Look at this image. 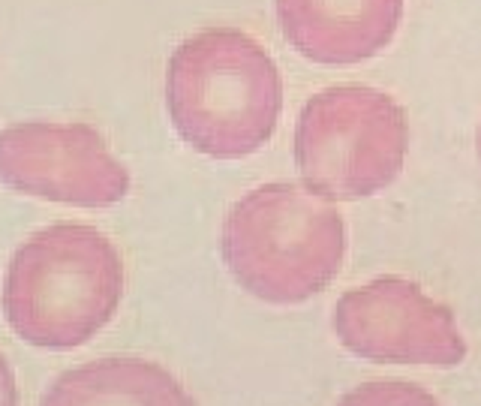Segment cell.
<instances>
[{
	"mask_svg": "<svg viewBox=\"0 0 481 406\" xmlns=\"http://www.w3.org/2000/svg\"><path fill=\"white\" fill-rule=\"evenodd\" d=\"M0 406H18V388H15V373L9 361L0 355Z\"/></svg>",
	"mask_w": 481,
	"mask_h": 406,
	"instance_id": "obj_10",
	"label": "cell"
},
{
	"mask_svg": "<svg viewBox=\"0 0 481 406\" xmlns=\"http://www.w3.org/2000/svg\"><path fill=\"white\" fill-rule=\"evenodd\" d=\"M39 406H196L166 367L145 358H100L51 382Z\"/></svg>",
	"mask_w": 481,
	"mask_h": 406,
	"instance_id": "obj_8",
	"label": "cell"
},
{
	"mask_svg": "<svg viewBox=\"0 0 481 406\" xmlns=\"http://www.w3.org/2000/svg\"><path fill=\"white\" fill-rule=\"evenodd\" d=\"M346 226L307 184H262L223 220V259L241 289L268 304H301L340 274Z\"/></svg>",
	"mask_w": 481,
	"mask_h": 406,
	"instance_id": "obj_3",
	"label": "cell"
},
{
	"mask_svg": "<svg viewBox=\"0 0 481 406\" xmlns=\"http://www.w3.org/2000/svg\"><path fill=\"white\" fill-rule=\"evenodd\" d=\"M274 6L292 48L331 67L379 55L403 21V0H274Z\"/></svg>",
	"mask_w": 481,
	"mask_h": 406,
	"instance_id": "obj_7",
	"label": "cell"
},
{
	"mask_svg": "<svg viewBox=\"0 0 481 406\" xmlns=\"http://www.w3.org/2000/svg\"><path fill=\"white\" fill-rule=\"evenodd\" d=\"M175 130L199 154L241 159L277 130L283 79L274 58L238 27H208L175 48L166 72Z\"/></svg>",
	"mask_w": 481,
	"mask_h": 406,
	"instance_id": "obj_1",
	"label": "cell"
},
{
	"mask_svg": "<svg viewBox=\"0 0 481 406\" xmlns=\"http://www.w3.org/2000/svg\"><path fill=\"white\" fill-rule=\"evenodd\" d=\"M337 406H440L430 391L412 382H364L337 400Z\"/></svg>",
	"mask_w": 481,
	"mask_h": 406,
	"instance_id": "obj_9",
	"label": "cell"
},
{
	"mask_svg": "<svg viewBox=\"0 0 481 406\" xmlns=\"http://www.w3.org/2000/svg\"><path fill=\"white\" fill-rule=\"evenodd\" d=\"M478 159H481V126H478Z\"/></svg>",
	"mask_w": 481,
	"mask_h": 406,
	"instance_id": "obj_11",
	"label": "cell"
},
{
	"mask_svg": "<svg viewBox=\"0 0 481 406\" xmlns=\"http://www.w3.org/2000/svg\"><path fill=\"white\" fill-rule=\"evenodd\" d=\"M0 181L76 208H109L130 193L126 166L91 124L25 121L0 130Z\"/></svg>",
	"mask_w": 481,
	"mask_h": 406,
	"instance_id": "obj_6",
	"label": "cell"
},
{
	"mask_svg": "<svg viewBox=\"0 0 481 406\" xmlns=\"http://www.w3.org/2000/svg\"><path fill=\"white\" fill-rule=\"evenodd\" d=\"M334 331L352 355L382 365L454 367L466 358L454 313L403 277H376L340 295Z\"/></svg>",
	"mask_w": 481,
	"mask_h": 406,
	"instance_id": "obj_5",
	"label": "cell"
},
{
	"mask_svg": "<svg viewBox=\"0 0 481 406\" xmlns=\"http://www.w3.org/2000/svg\"><path fill=\"white\" fill-rule=\"evenodd\" d=\"M409 117L385 91L337 84L310 97L295 124V163L304 184L325 199L382 193L403 172Z\"/></svg>",
	"mask_w": 481,
	"mask_h": 406,
	"instance_id": "obj_4",
	"label": "cell"
},
{
	"mask_svg": "<svg viewBox=\"0 0 481 406\" xmlns=\"http://www.w3.org/2000/svg\"><path fill=\"white\" fill-rule=\"evenodd\" d=\"M121 295L124 259L114 244L84 223H55L9 259L4 313L30 346L72 349L109 325Z\"/></svg>",
	"mask_w": 481,
	"mask_h": 406,
	"instance_id": "obj_2",
	"label": "cell"
}]
</instances>
